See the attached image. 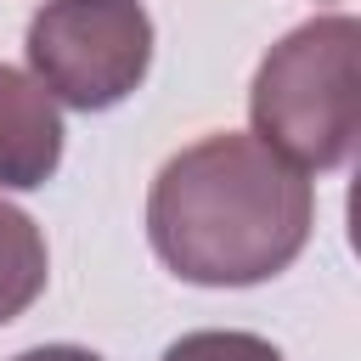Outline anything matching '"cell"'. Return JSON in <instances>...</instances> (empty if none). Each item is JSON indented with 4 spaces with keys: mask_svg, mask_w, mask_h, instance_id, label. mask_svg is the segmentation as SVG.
Masks as SVG:
<instances>
[{
    "mask_svg": "<svg viewBox=\"0 0 361 361\" xmlns=\"http://www.w3.org/2000/svg\"><path fill=\"white\" fill-rule=\"evenodd\" d=\"M316 226V186L259 135H203L180 147L147 192L152 254L197 288H254L282 276Z\"/></svg>",
    "mask_w": 361,
    "mask_h": 361,
    "instance_id": "cell-1",
    "label": "cell"
},
{
    "mask_svg": "<svg viewBox=\"0 0 361 361\" xmlns=\"http://www.w3.org/2000/svg\"><path fill=\"white\" fill-rule=\"evenodd\" d=\"M254 135L305 175H333L361 141V23L327 11L282 34L248 85Z\"/></svg>",
    "mask_w": 361,
    "mask_h": 361,
    "instance_id": "cell-2",
    "label": "cell"
},
{
    "mask_svg": "<svg viewBox=\"0 0 361 361\" xmlns=\"http://www.w3.org/2000/svg\"><path fill=\"white\" fill-rule=\"evenodd\" d=\"M23 51L51 102L107 113L152 68V17L141 0H45L28 17Z\"/></svg>",
    "mask_w": 361,
    "mask_h": 361,
    "instance_id": "cell-3",
    "label": "cell"
},
{
    "mask_svg": "<svg viewBox=\"0 0 361 361\" xmlns=\"http://www.w3.org/2000/svg\"><path fill=\"white\" fill-rule=\"evenodd\" d=\"M62 113L45 85L0 62V192H34L62 164Z\"/></svg>",
    "mask_w": 361,
    "mask_h": 361,
    "instance_id": "cell-4",
    "label": "cell"
},
{
    "mask_svg": "<svg viewBox=\"0 0 361 361\" xmlns=\"http://www.w3.org/2000/svg\"><path fill=\"white\" fill-rule=\"evenodd\" d=\"M45 276H51L45 231L34 226V214L0 197V327L17 322L45 293Z\"/></svg>",
    "mask_w": 361,
    "mask_h": 361,
    "instance_id": "cell-5",
    "label": "cell"
},
{
    "mask_svg": "<svg viewBox=\"0 0 361 361\" xmlns=\"http://www.w3.org/2000/svg\"><path fill=\"white\" fill-rule=\"evenodd\" d=\"M158 361H282V350L243 327H197V333H180Z\"/></svg>",
    "mask_w": 361,
    "mask_h": 361,
    "instance_id": "cell-6",
    "label": "cell"
},
{
    "mask_svg": "<svg viewBox=\"0 0 361 361\" xmlns=\"http://www.w3.org/2000/svg\"><path fill=\"white\" fill-rule=\"evenodd\" d=\"M11 361H102V355L85 350V344H39V350H23Z\"/></svg>",
    "mask_w": 361,
    "mask_h": 361,
    "instance_id": "cell-7",
    "label": "cell"
}]
</instances>
